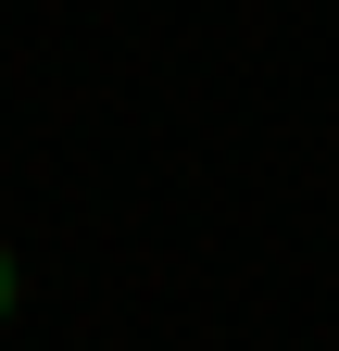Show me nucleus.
Returning a JSON list of instances; mask_svg holds the SVG:
<instances>
[{
    "instance_id": "obj_1",
    "label": "nucleus",
    "mask_w": 339,
    "mask_h": 351,
    "mask_svg": "<svg viewBox=\"0 0 339 351\" xmlns=\"http://www.w3.org/2000/svg\"><path fill=\"white\" fill-rule=\"evenodd\" d=\"M0 326H13V251H0Z\"/></svg>"
}]
</instances>
